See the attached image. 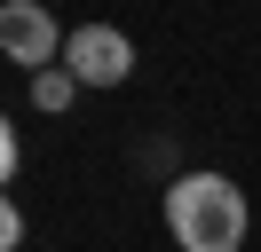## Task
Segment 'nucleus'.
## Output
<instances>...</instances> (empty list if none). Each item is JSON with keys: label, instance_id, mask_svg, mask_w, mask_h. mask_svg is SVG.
Segmentation results:
<instances>
[{"label": "nucleus", "instance_id": "nucleus-2", "mask_svg": "<svg viewBox=\"0 0 261 252\" xmlns=\"http://www.w3.org/2000/svg\"><path fill=\"white\" fill-rule=\"evenodd\" d=\"M0 47H8V63H24V71H56L71 47V32H56V16L40 8V0H8L0 8Z\"/></svg>", "mask_w": 261, "mask_h": 252}, {"label": "nucleus", "instance_id": "nucleus-3", "mask_svg": "<svg viewBox=\"0 0 261 252\" xmlns=\"http://www.w3.org/2000/svg\"><path fill=\"white\" fill-rule=\"evenodd\" d=\"M64 71L80 79V87H119V79L135 71V40L111 32V24H80L71 47H64Z\"/></svg>", "mask_w": 261, "mask_h": 252}, {"label": "nucleus", "instance_id": "nucleus-1", "mask_svg": "<svg viewBox=\"0 0 261 252\" xmlns=\"http://www.w3.org/2000/svg\"><path fill=\"white\" fill-rule=\"evenodd\" d=\"M166 229L182 252H238L253 213H245V189L229 173H174L166 181Z\"/></svg>", "mask_w": 261, "mask_h": 252}, {"label": "nucleus", "instance_id": "nucleus-4", "mask_svg": "<svg viewBox=\"0 0 261 252\" xmlns=\"http://www.w3.org/2000/svg\"><path fill=\"white\" fill-rule=\"evenodd\" d=\"M71 94H80V79H71L64 63H56V71H40V79H32V103H40V110H64Z\"/></svg>", "mask_w": 261, "mask_h": 252}]
</instances>
